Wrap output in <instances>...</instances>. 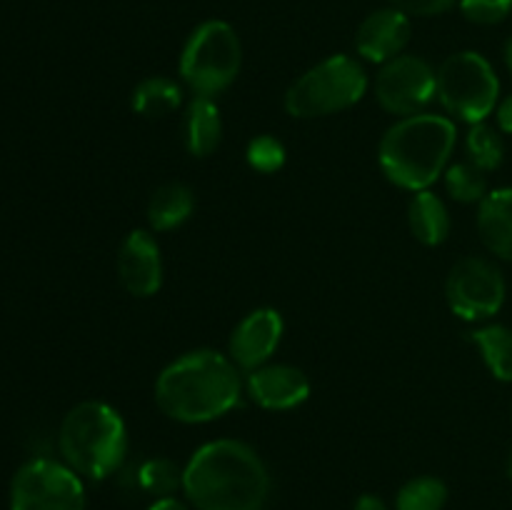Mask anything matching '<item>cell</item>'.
Returning <instances> with one entry per match:
<instances>
[{
  "mask_svg": "<svg viewBox=\"0 0 512 510\" xmlns=\"http://www.w3.org/2000/svg\"><path fill=\"white\" fill-rule=\"evenodd\" d=\"M183 105V85L165 75H150L140 80L130 95V108L140 118H165Z\"/></svg>",
  "mask_w": 512,
  "mask_h": 510,
  "instance_id": "cell-19",
  "label": "cell"
},
{
  "mask_svg": "<svg viewBox=\"0 0 512 510\" xmlns=\"http://www.w3.org/2000/svg\"><path fill=\"white\" fill-rule=\"evenodd\" d=\"M505 65H508V70H510V75H512V35L508 38V43H505Z\"/></svg>",
  "mask_w": 512,
  "mask_h": 510,
  "instance_id": "cell-31",
  "label": "cell"
},
{
  "mask_svg": "<svg viewBox=\"0 0 512 510\" xmlns=\"http://www.w3.org/2000/svg\"><path fill=\"white\" fill-rule=\"evenodd\" d=\"M455 143L458 128L448 115L418 113L398 118L380 138V170L390 183L410 193L430 190L448 170Z\"/></svg>",
  "mask_w": 512,
  "mask_h": 510,
  "instance_id": "cell-3",
  "label": "cell"
},
{
  "mask_svg": "<svg viewBox=\"0 0 512 510\" xmlns=\"http://www.w3.org/2000/svg\"><path fill=\"white\" fill-rule=\"evenodd\" d=\"M380 108L398 118L425 113L438 95V73L420 55H398L380 65L373 83Z\"/></svg>",
  "mask_w": 512,
  "mask_h": 510,
  "instance_id": "cell-10",
  "label": "cell"
},
{
  "mask_svg": "<svg viewBox=\"0 0 512 510\" xmlns=\"http://www.w3.org/2000/svg\"><path fill=\"white\" fill-rule=\"evenodd\" d=\"M448 505V485L435 475H415L395 495V510H443Z\"/></svg>",
  "mask_w": 512,
  "mask_h": 510,
  "instance_id": "cell-23",
  "label": "cell"
},
{
  "mask_svg": "<svg viewBox=\"0 0 512 510\" xmlns=\"http://www.w3.org/2000/svg\"><path fill=\"white\" fill-rule=\"evenodd\" d=\"M120 285L135 298H153L163 288V253L150 230H130L118 250Z\"/></svg>",
  "mask_w": 512,
  "mask_h": 510,
  "instance_id": "cell-12",
  "label": "cell"
},
{
  "mask_svg": "<svg viewBox=\"0 0 512 510\" xmlns=\"http://www.w3.org/2000/svg\"><path fill=\"white\" fill-rule=\"evenodd\" d=\"M393 8L403 10L405 15H418V18H433L443 15L453 8L458 0H388Z\"/></svg>",
  "mask_w": 512,
  "mask_h": 510,
  "instance_id": "cell-27",
  "label": "cell"
},
{
  "mask_svg": "<svg viewBox=\"0 0 512 510\" xmlns=\"http://www.w3.org/2000/svg\"><path fill=\"white\" fill-rule=\"evenodd\" d=\"M460 13L475 25H498L512 13V0H458Z\"/></svg>",
  "mask_w": 512,
  "mask_h": 510,
  "instance_id": "cell-26",
  "label": "cell"
},
{
  "mask_svg": "<svg viewBox=\"0 0 512 510\" xmlns=\"http://www.w3.org/2000/svg\"><path fill=\"white\" fill-rule=\"evenodd\" d=\"M245 160H248L255 173L273 175L283 170L285 160H288V150H285L283 140H278L275 135H255L248 148H245Z\"/></svg>",
  "mask_w": 512,
  "mask_h": 510,
  "instance_id": "cell-25",
  "label": "cell"
},
{
  "mask_svg": "<svg viewBox=\"0 0 512 510\" xmlns=\"http://www.w3.org/2000/svg\"><path fill=\"white\" fill-rule=\"evenodd\" d=\"M478 233L490 253L512 263V188L490 190L480 200Z\"/></svg>",
  "mask_w": 512,
  "mask_h": 510,
  "instance_id": "cell-15",
  "label": "cell"
},
{
  "mask_svg": "<svg viewBox=\"0 0 512 510\" xmlns=\"http://www.w3.org/2000/svg\"><path fill=\"white\" fill-rule=\"evenodd\" d=\"M135 483L150 498H173L183 490V468L170 458H148L138 465Z\"/></svg>",
  "mask_w": 512,
  "mask_h": 510,
  "instance_id": "cell-21",
  "label": "cell"
},
{
  "mask_svg": "<svg viewBox=\"0 0 512 510\" xmlns=\"http://www.w3.org/2000/svg\"><path fill=\"white\" fill-rule=\"evenodd\" d=\"M370 88L368 73L350 55L338 53L305 70L285 90V110L298 120H315L343 113L358 105Z\"/></svg>",
  "mask_w": 512,
  "mask_h": 510,
  "instance_id": "cell-5",
  "label": "cell"
},
{
  "mask_svg": "<svg viewBox=\"0 0 512 510\" xmlns=\"http://www.w3.org/2000/svg\"><path fill=\"white\" fill-rule=\"evenodd\" d=\"M468 338L478 348L490 375L500 383H512V330L508 325H483V328L473 330Z\"/></svg>",
  "mask_w": 512,
  "mask_h": 510,
  "instance_id": "cell-20",
  "label": "cell"
},
{
  "mask_svg": "<svg viewBox=\"0 0 512 510\" xmlns=\"http://www.w3.org/2000/svg\"><path fill=\"white\" fill-rule=\"evenodd\" d=\"M83 478L65 463L35 458L20 465L10 483V510H85Z\"/></svg>",
  "mask_w": 512,
  "mask_h": 510,
  "instance_id": "cell-8",
  "label": "cell"
},
{
  "mask_svg": "<svg viewBox=\"0 0 512 510\" xmlns=\"http://www.w3.org/2000/svg\"><path fill=\"white\" fill-rule=\"evenodd\" d=\"M495 118H498V130L505 135H512V95L503 98L495 108Z\"/></svg>",
  "mask_w": 512,
  "mask_h": 510,
  "instance_id": "cell-28",
  "label": "cell"
},
{
  "mask_svg": "<svg viewBox=\"0 0 512 510\" xmlns=\"http://www.w3.org/2000/svg\"><path fill=\"white\" fill-rule=\"evenodd\" d=\"M438 95L448 118L460 123H485L500 103V78L490 60L475 50H460L440 63Z\"/></svg>",
  "mask_w": 512,
  "mask_h": 510,
  "instance_id": "cell-7",
  "label": "cell"
},
{
  "mask_svg": "<svg viewBox=\"0 0 512 510\" xmlns=\"http://www.w3.org/2000/svg\"><path fill=\"white\" fill-rule=\"evenodd\" d=\"M408 228L418 243L435 248L450 235V213L433 190H418L408 203Z\"/></svg>",
  "mask_w": 512,
  "mask_h": 510,
  "instance_id": "cell-18",
  "label": "cell"
},
{
  "mask_svg": "<svg viewBox=\"0 0 512 510\" xmlns=\"http://www.w3.org/2000/svg\"><path fill=\"white\" fill-rule=\"evenodd\" d=\"M220 140H223V118H220V108L215 105L213 98H198L185 108L183 118V143L193 158H208L218 150Z\"/></svg>",
  "mask_w": 512,
  "mask_h": 510,
  "instance_id": "cell-16",
  "label": "cell"
},
{
  "mask_svg": "<svg viewBox=\"0 0 512 510\" xmlns=\"http://www.w3.org/2000/svg\"><path fill=\"white\" fill-rule=\"evenodd\" d=\"M353 510H393L388 503H385L380 495H373V493H363L358 500H355Z\"/></svg>",
  "mask_w": 512,
  "mask_h": 510,
  "instance_id": "cell-29",
  "label": "cell"
},
{
  "mask_svg": "<svg viewBox=\"0 0 512 510\" xmlns=\"http://www.w3.org/2000/svg\"><path fill=\"white\" fill-rule=\"evenodd\" d=\"M243 45L225 20H205L188 35L180 53V80L198 98H218L238 80Z\"/></svg>",
  "mask_w": 512,
  "mask_h": 510,
  "instance_id": "cell-6",
  "label": "cell"
},
{
  "mask_svg": "<svg viewBox=\"0 0 512 510\" xmlns=\"http://www.w3.org/2000/svg\"><path fill=\"white\" fill-rule=\"evenodd\" d=\"M465 153L475 168H480L483 173H493L505 160L503 135L488 123L470 125L468 135H465Z\"/></svg>",
  "mask_w": 512,
  "mask_h": 510,
  "instance_id": "cell-22",
  "label": "cell"
},
{
  "mask_svg": "<svg viewBox=\"0 0 512 510\" xmlns=\"http://www.w3.org/2000/svg\"><path fill=\"white\" fill-rule=\"evenodd\" d=\"M245 393L258 408L285 413L310 398V380L300 368L288 363H268L245 373Z\"/></svg>",
  "mask_w": 512,
  "mask_h": 510,
  "instance_id": "cell-13",
  "label": "cell"
},
{
  "mask_svg": "<svg viewBox=\"0 0 512 510\" xmlns=\"http://www.w3.org/2000/svg\"><path fill=\"white\" fill-rule=\"evenodd\" d=\"M148 510H193V508H190V503H185V500L175 498V495H173V498L153 500Z\"/></svg>",
  "mask_w": 512,
  "mask_h": 510,
  "instance_id": "cell-30",
  "label": "cell"
},
{
  "mask_svg": "<svg viewBox=\"0 0 512 510\" xmlns=\"http://www.w3.org/2000/svg\"><path fill=\"white\" fill-rule=\"evenodd\" d=\"M283 315L275 308H255L233 328L228 340V355L243 373L263 368L283 340Z\"/></svg>",
  "mask_w": 512,
  "mask_h": 510,
  "instance_id": "cell-11",
  "label": "cell"
},
{
  "mask_svg": "<svg viewBox=\"0 0 512 510\" xmlns=\"http://www.w3.org/2000/svg\"><path fill=\"white\" fill-rule=\"evenodd\" d=\"M443 180L450 198L465 205L480 203L490 193L485 173L480 168H475L470 160H465V163H450L448 170L443 173Z\"/></svg>",
  "mask_w": 512,
  "mask_h": 510,
  "instance_id": "cell-24",
  "label": "cell"
},
{
  "mask_svg": "<svg viewBox=\"0 0 512 510\" xmlns=\"http://www.w3.org/2000/svg\"><path fill=\"white\" fill-rule=\"evenodd\" d=\"M128 445L123 415L100 400L73 405L58 430L63 463L88 480H108L118 473L128 458Z\"/></svg>",
  "mask_w": 512,
  "mask_h": 510,
  "instance_id": "cell-4",
  "label": "cell"
},
{
  "mask_svg": "<svg viewBox=\"0 0 512 510\" xmlns=\"http://www.w3.org/2000/svg\"><path fill=\"white\" fill-rule=\"evenodd\" d=\"M195 213V193L185 183H163L148 200V225L153 233H170Z\"/></svg>",
  "mask_w": 512,
  "mask_h": 510,
  "instance_id": "cell-17",
  "label": "cell"
},
{
  "mask_svg": "<svg viewBox=\"0 0 512 510\" xmlns=\"http://www.w3.org/2000/svg\"><path fill=\"white\" fill-rule=\"evenodd\" d=\"M508 478H510V483H512V453H510V458H508Z\"/></svg>",
  "mask_w": 512,
  "mask_h": 510,
  "instance_id": "cell-32",
  "label": "cell"
},
{
  "mask_svg": "<svg viewBox=\"0 0 512 510\" xmlns=\"http://www.w3.org/2000/svg\"><path fill=\"white\" fill-rule=\"evenodd\" d=\"M273 478L253 445L218 438L183 465V495L195 510H265Z\"/></svg>",
  "mask_w": 512,
  "mask_h": 510,
  "instance_id": "cell-1",
  "label": "cell"
},
{
  "mask_svg": "<svg viewBox=\"0 0 512 510\" xmlns=\"http://www.w3.org/2000/svg\"><path fill=\"white\" fill-rule=\"evenodd\" d=\"M508 285L493 260L468 255L450 268L445 280V300L458 318L478 323L498 315L505 305Z\"/></svg>",
  "mask_w": 512,
  "mask_h": 510,
  "instance_id": "cell-9",
  "label": "cell"
},
{
  "mask_svg": "<svg viewBox=\"0 0 512 510\" xmlns=\"http://www.w3.org/2000/svg\"><path fill=\"white\" fill-rule=\"evenodd\" d=\"M245 390L243 370L230 355L198 348L170 360L155 380V405L165 418L203 425L228 415Z\"/></svg>",
  "mask_w": 512,
  "mask_h": 510,
  "instance_id": "cell-2",
  "label": "cell"
},
{
  "mask_svg": "<svg viewBox=\"0 0 512 510\" xmlns=\"http://www.w3.org/2000/svg\"><path fill=\"white\" fill-rule=\"evenodd\" d=\"M410 35H413V23H410V15H405L398 8H380L373 10L363 23L358 25V33H355V50H358L360 58H365L368 63L383 65L388 60L403 55V50L408 48Z\"/></svg>",
  "mask_w": 512,
  "mask_h": 510,
  "instance_id": "cell-14",
  "label": "cell"
}]
</instances>
